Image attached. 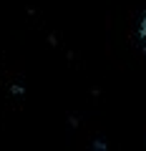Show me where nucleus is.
Instances as JSON below:
<instances>
[{
  "mask_svg": "<svg viewBox=\"0 0 146 151\" xmlns=\"http://www.w3.org/2000/svg\"><path fill=\"white\" fill-rule=\"evenodd\" d=\"M139 38H146V10H144V18H141V25H139Z\"/></svg>",
  "mask_w": 146,
  "mask_h": 151,
  "instance_id": "1",
  "label": "nucleus"
},
{
  "mask_svg": "<svg viewBox=\"0 0 146 151\" xmlns=\"http://www.w3.org/2000/svg\"><path fill=\"white\" fill-rule=\"evenodd\" d=\"M10 93H13V96H23V93H25V88L15 83V86H10Z\"/></svg>",
  "mask_w": 146,
  "mask_h": 151,
  "instance_id": "2",
  "label": "nucleus"
},
{
  "mask_svg": "<svg viewBox=\"0 0 146 151\" xmlns=\"http://www.w3.org/2000/svg\"><path fill=\"white\" fill-rule=\"evenodd\" d=\"M93 149H98V151H106V144H103V141H93Z\"/></svg>",
  "mask_w": 146,
  "mask_h": 151,
  "instance_id": "3",
  "label": "nucleus"
},
{
  "mask_svg": "<svg viewBox=\"0 0 146 151\" xmlns=\"http://www.w3.org/2000/svg\"><path fill=\"white\" fill-rule=\"evenodd\" d=\"M144 55H146V45H144Z\"/></svg>",
  "mask_w": 146,
  "mask_h": 151,
  "instance_id": "4",
  "label": "nucleus"
}]
</instances>
